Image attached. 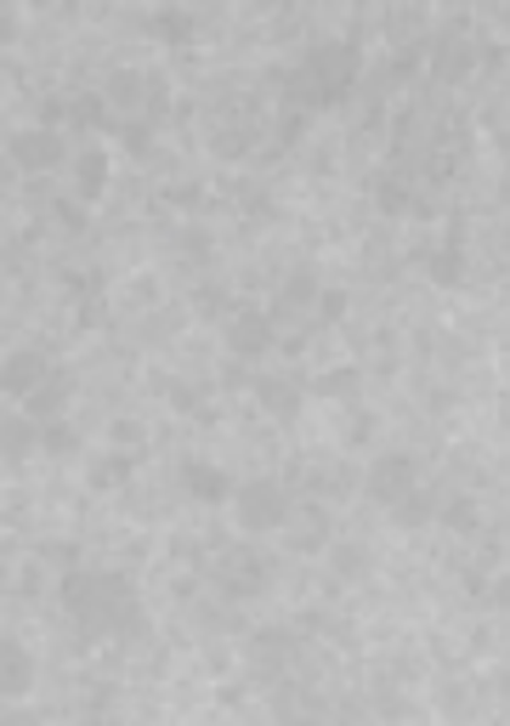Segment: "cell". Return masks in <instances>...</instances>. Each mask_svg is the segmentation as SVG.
<instances>
[{
  "instance_id": "6da1fadb",
  "label": "cell",
  "mask_w": 510,
  "mask_h": 726,
  "mask_svg": "<svg viewBox=\"0 0 510 726\" xmlns=\"http://www.w3.org/2000/svg\"><path fill=\"white\" fill-rule=\"evenodd\" d=\"M63 608L75 613L86 631H131L143 608H136L131 585L114 574H68L63 579Z\"/></svg>"
},
{
  "instance_id": "7a4b0ae2",
  "label": "cell",
  "mask_w": 510,
  "mask_h": 726,
  "mask_svg": "<svg viewBox=\"0 0 510 726\" xmlns=\"http://www.w3.org/2000/svg\"><path fill=\"white\" fill-rule=\"evenodd\" d=\"M238 528H250V534H261V528H279L284 522V488L279 483H250L238 488Z\"/></svg>"
},
{
  "instance_id": "3957f363",
  "label": "cell",
  "mask_w": 510,
  "mask_h": 726,
  "mask_svg": "<svg viewBox=\"0 0 510 726\" xmlns=\"http://www.w3.org/2000/svg\"><path fill=\"white\" fill-rule=\"evenodd\" d=\"M408 488H415V460H408V454H386V460H374V472H369V494H374V500H386V506H408Z\"/></svg>"
},
{
  "instance_id": "277c9868",
  "label": "cell",
  "mask_w": 510,
  "mask_h": 726,
  "mask_svg": "<svg viewBox=\"0 0 510 726\" xmlns=\"http://www.w3.org/2000/svg\"><path fill=\"white\" fill-rule=\"evenodd\" d=\"M313 80H318V91L324 97H340L352 86V75H358V57H352V46H324V52H313Z\"/></svg>"
},
{
  "instance_id": "5b68a950",
  "label": "cell",
  "mask_w": 510,
  "mask_h": 726,
  "mask_svg": "<svg viewBox=\"0 0 510 726\" xmlns=\"http://www.w3.org/2000/svg\"><path fill=\"white\" fill-rule=\"evenodd\" d=\"M41 381H46V358L41 352H12L7 358V392H12V398H29Z\"/></svg>"
},
{
  "instance_id": "8992f818",
  "label": "cell",
  "mask_w": 510,
  "mask_h": 726,
  "mask_svg": "<svg viewBox=\"0 0 510 726\" xmlns=\"http://www.w3.org/2000/svg\"><path fill=\"white\" fill-rule=\"evenodd\" d=\"M18 165H29V171H41V165H52L57 159V143L46 137V131H23V137H12V148H7Z\"/></svg>"
},
{
  "instance_id": "52a82bcc",
  "label": "cell",
  "mask_w": 510,
  "mask_h": 726,
  "mask_svg": "<svg viewBox=\"0 0 510 726\" xmlns=\"http://www.w3.org/2000/svg\"><path fill=\"white\" fill-rule=\"evenodd\" d=\"M29 687H34V658L18 642H7V699H23Z\"/></svg>"
},
{
  "instance_id": "ba28073f",
  "label": "cell",
  "mask_w": 510,
  "mask_h": 726,
  "mask_svg": "<svg viewBox=\"0 0 510 726\" xmlns=\"http://www.w3.org/2000/svg\"><path fill=\"white\" fill-rule=\"evenodd\" d=\"M267 341H272V329H267V318H261V313L233 318V347H238V352H261Z\"/></svg>"
},
{
  "instance_id": "9c48e42d",
  "label": "cell",
  "mask_w": 510,
  "mask_h": 726,
  "mask_svg": "<svg viewBox=\"0 0 510 726\" xmlns=\"http://www.w3.org/2000/svg\"><path fill=\"white\" fill-rule=\"evenodd\" d=\"M261 398L272 409H295V386H279V381H261Z\"/></svg>"
},
{
  "instance_id": "30bf717a",
  "label": "cell",
  "mask_w": 510,
  "mask_h": 726,
  "mask_svg": "<svg viewBox=\"0 0 510 726\" xmlns=\"http://www.w3.org/2000/svg\"><path fill=\"white\" fill-rule=\"evenodd\" d=\"M97 177H109V159H102V154H86V165H80V182H86V193H97Z\"/></svg>"
},
{
  "instance_id": "8fae6325",
  "label": "cell",
  "mask_w": 510,
  "mask_h": 726,
  "mask_svg": "<svg viewBox=\"0 0 510 726\" xmlns=\"http://www.w3.org/2000/svg\"><path fill=\"white\" fill-rule=\"evenodd\" d=\"M29 449V420L18 415V420H7V454H23Z\"/></svg>"
},
{
  "instance_id": "7c38bea8",
  "label": "cell",
  "mask_w": 510,
  "mask_h": 726,
  "mask_svg": "<svg viewBox=\"0 0 510 726\" xmlns=\"http://www.w3.org/2000/svg\"><path fill=\"white\" fill-rule=\"evenodd\" d=\"M188 488H199V494H222V477H216V472H188Z\"/></svg>"
},
{
  "instance_id": "4fadbf2b",
  "label": "cell",
  "mask_w": 510,
  "mask_h": 726,
  "mask_svg": "<svg viewBox=\"0 0 510 726\" xmlns=\"http://www.w3.org/2000/svg\"><path fill=\"white\" fill-rule=\"evenodd\" d=\"M505 23H510V18H505Z\"/></svg>"
}]
</instances>
